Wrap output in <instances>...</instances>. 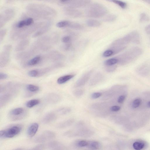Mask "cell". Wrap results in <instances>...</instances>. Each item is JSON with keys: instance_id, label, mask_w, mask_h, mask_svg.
I'll use <instances>...</instances> for the list:
<instances>
[{"instance_id": "6da1fadb", "label": "cell", "mask_w": 150, "mask_h": 150, "mask_svg": "<svg viewBox=\"0 0 150 150\" xmlns=\"http://www.w3.org/2000/svg\"><path fill=\"white\" fill-rule=\"evenodd\" d=\"M27 16L35 20H51L56 17V11L52 7L44 4L32 3L26 7Z\"/></svg>"}, {"instance_id": "7a4b0ae2", "label": "cell", "mask_w": 150, "mask_h": 150, "mask_svg": "<svg viewBox=\"0 0 150 150\" xmlns=\"http://www.w3.org/2000/svg\"><path fill=\"white\" fill-rule=\"evenodd\" d=\"M59 38L58 34L52 33L50 35L39 37L31 46V47L37 53L47 51L57 42Z\"/></svg>"}, {"instance_id": "3957f363", "label": "cell", "mask_w": 150, "mask_h": 150, "mask_svg": "<svg viewBox=\"0 0 150 150\" xmlns=\"http://www.w3.org/2000/svg\"><path fill=\"white\" fill-rule=\"evenodd\" d=\"M46 21L37 22L31 25L21 28L12 27L10 33V38L13 40L25 39L33 33H35L45 24Z\"/></svg>"}, {"instance_id": "277c9868", "label": "cell", "mask_w": 150, "mask_h": 150, "mask_svg": "<svg viewBox=\"0 0 150 150\" xmlns=\"http://www.w3.org/2000/svg\"><path fill=\"white\" fill-rule=\"evenodd\" d=\"M143 50L138 47H134L128 49L116 57L118 60V63L125 65L129 63L141 55Z\"/></svg>"}, {"instance_id": "5b68a950", "label": "cell", "mask_w": 150, "mask_h": 150, "mask_svg": "<svg viewBox=\"0 0 150 150\" xmlns=\"http://www.w3.org/2000/svg\"><path fill=\"white\" fill-rule=\"evenodd\" d=\"M107 12V8L103 5L98 3L90 4L85 11L86 16L93 18L101 17L104 16Z\"/></svg>"}, {"instance_id": "8992f818", "label": "cell", "mask_w": 150, "mask_h": 150, "mask_svg": "<svg viewBox=\"0 0 150 150\" xmlns=\"http://www.w3.org/2000/svg\"><path fill=\"white\" fill-rule=\"evenodd\" d=\"M94 134V132L91 129L85 127L83 122H78L76 126V129L74 130L68 131L64 134L65 136L69 137H88Z\"/></svg>"}, {"instance_id": "52a82bcc", "label": "cell", "mask_w": 150, "mask_h": 150, "mask_svg": "<svg viewBox=\"0 0 150 150\" xmlns=\"http://www.w3.org/2000/svg\"><path fill=\"white\" fill-rule=\"evenodd\" d=\"M130 42L131 38L128 33L125 36L114 40L110 45L109 49L112 50L114 55L119 53L125 49Z\"/></svg>"}, {"instance_id": "ba28073f", "label": "cell", "mask_w": 150, "mask_h": 150, "mask_svg": "<svg viewBox=\"0 0 150 150\" xmlns=\"http://www.w3.org/2000/svg\"><path fill=\"white\" fill-rule=\"evenodd\" d=\"M107 103H98L93 104L91 109L96 116L103 117L108 114L109 105Z\"/></svg>"}, {"instance_id": "9c48e42d", "label": "cell", "mask_w": 150, "mask_h": 150, "mask_svg": "<svg viewBox=\"0 0 150 150\" xmlns=\"http://www.w3.org/2000/svg\"><path fill=\"white\" fill-rule=\"evenodd\" d=\"M22 126L19 125H15L2 130L0 131V138H13L21 131Z\"/></svg>"}, {"instance_id": "30bf717a", "label": "cell", "mask_w": 150, "mask_h": 150, "mask_svg": "<svg viewBox=\"0 0 150 150\" xmlns=\"http://www.w3.org/2000/svg\"><path fill=\"white\" fill-rule=\"evenodd\" d=\"M12 50V46L10 44L5 45L0 54V67H4L9 62Z\"/></svg>"}, {"instance_id": "8fae6325", "label": "cell", "mask_w": 150, "mask_h": 150, "mask_svg": "<svg viewBox=\"0 0 150 150\" xmlns=\"http://www.w3.org/2000/svg\"><path fill=\"white\" fill-rule=\"evenodd\" d=\"M16 13L15 9L11 8H7L0 13V27H3L14 16Z\"/></svg>"}, {"instance_id": "7c38bea8", "label": "cell", "mask_w": 150, "mask_h": 150, "mask_svg": "<svg viewBox=\"0 0 150 150\" xmlns=\"http://www.w3.org/2000/svg\"><path fill=\"white\" fill-rule=\"evenodd\" d=\"M55 134L53 131L47 130L43 132L37 136L34 139L36 143H43L55 138Z\"/></svg>"}, {"instance_id": "4fadbf2b", "label": "cell", "mask_w": 150, "mask_h": 150, "mask_svg": "<svg viewBox=\"0 0 150 150\" xmlns=\"http://www.w3.org/2000/svg\"><path fill=\"white\" fill-rule=\"evenodd\" d=\"M25 110L21 107L12 110L9 113V118L12 121H17L23 118L26 115Z\"/></svg>"}, {"instance_id": "5bb4252c", "label": "cell", "mask_w": 150, "mask_h": 150, "mask_svg": "<svg viewBox=\"0 0 150 150\" xmlns=\"http://www.w3.org/2000/svg\"><path fill=\"white\" fill-rule=\"evenodd\" d=\"M91 2L89 0H69L67 6L75 8H83L89 5Z\"/></svg>"}, {"instance_id": "9a60e30c", "label": "cell", "mask_w": 150, "mask_h": 150, "mask_svg": "<svg viewBox=\"0 0 150 150\" xmlns=\"http://www.w3.org/2000/svg\"><path fill=\"white\" fill-rule=\"evenodd\" d=\"M63 10L66 15L73 18H79L82 15V13L80 11L68 6L65 7Z\"/></svg>"}, {"instance_id": "2e32d148", "label": "cell", "mask_w": 150, "mask_h": 150, "mask_svg": "<svg viewBox=\"0 0 150 150\" xmlns=\"http://www.w3.org/2000/svg\"><path fill=\"white\" fill-rule=\"evenodd\" d=\"M93 72L92 70H90L83 74L76 82L74 87L78 88L84 85L89 79Z\"/></svg>"}, {"instance_id": "e0dca14e", "label": "cell", "mask_w": 150, "mask_h": 150, "mask_svg": "<svg viewBox=\"0 0 150 150\" xmlns=\"http://www.w3.org/2000/svg\"><path fill=\"white\" fill-rule=\"evenodd\" d=\"M52 24V22L51 21H47L42 27L33 34L32 37L36 38L43 35L50 30Z\"/></svg>"}, {"instance_id": "ac0fdd59", "label": "cell", "mask_w": 150, "mask_h": 150, "mask_svg": "<svg viewBox=\"0 0 150 150\" xmlns=\"http://www.w3.org/2000/svg\"><path fill=\"white\" fill-rule=\"evenodd\" d=\"M47 147L50 150H66L64 145L57 141H52L48 144Z\"/></svg>"}, {"instance_id": "d6986e66", "label": "cell", "mask_w": 150, "mask_h": 150, "mask_svg": "<svg viewBox=\"0 0 150 150\" xmlns=\"http://www.w3.org/2000/svg\"><path fill=\"white\" fill-rule=\"evenodd\" d=\"M39 127L38 124L36 122L30 124L27 130V133L28 136L30 138L33 137L37 133Z\"/></svg>"}, {"instance_id": "ffe728a7", "label": "cell", "mask_w": 150, "mask_h": 150, "mask_svg": "<svg viewBox=\"0 0 150 150\" xmlns=\"http://www.w3.org/2000/svg\"><path fill=\"white\" fill-rule=\"evenodd\" d=\"M30 43V40L27 39H24L20 41L16 46L15 50L20 52L24 50L28 46Z\"/></svg>"}, {"instance_id": "44dd1931", "label": "cell", "mask_w": 150, "mask_h": 150, "mask_svg": "<svg viewBox=\"0 0 150 150\" xmlns=\"http://www.w3.org/2000/svg\"><path fill=\"white\" fill-rule=\"evenodd\" d=\"M103 78V76L100 73H97L96 74L90 79L89 85L90 86H95Z\"/></svg>"}, {"instance_id": "7402d4cb", "label": "cell", "mask_w": 150, "mask_h": 150, "mask_svg": "<svg viewBox=\"0 0 150 150\" xmlns=\"http://www.w3.org/2000/svg\"><path fill=\"white\" fill-rule=\"evenodd\" d=\"M42 55H37L28 60L26 65L28 66H34L41 63Z\"/></svg>"}, {"instance_id": "603a6c76", "label": "cell", "mask_w": 150, "mask_h": 150, "mask_svg": "<svg viewBox=\"0 0 150 150\" xmlns=\"http://www.w3.org/2000/svg\"><path fill=\"white\" fill-rule=\"evenodd\" d=\"M129 34L131 38V42L137 44L140 43V36L138 31L134 30L129 33Z\"/></svg>"}, {"instance_id": "cb8c5ba5", "label": "cell", "mask_w": 150, "mask_h": 150, "mask_svg": "<svg viewBox=\"0 0 150 150\" xmlns=\"http://www.w3.org/2000/svg\"><path fill=\"white\" fill-rule=\"evenodd\" d=\"M56 118L57 115L55 113L50 112L44 117L42 119V122L45 124H48L54 121Z\"/></svg>"}, {"instance_id": "d4e9b609", "label": "cell", "mask_w": 150, "mask_h": 150, "mask_svg": "<svg viewBox=\"0 0 150 150\" xmlns=\"http://www.w3.org/2000/svg\"><path fill=\"white\" fill-rule=\"evenodd\" d=\"M90 150H100L101 145L98 142L96 141H88V144L86 147Z\"/></svg>"}, {"instance_id": "484cf974", "label": "cell", "mask_w": 150, "mask_h": 150, "mask_svg": "<svg viewBox=\"0 0 150 150\" xmlns=\"http://www.w3.org/2000/svg\"><path fill=\"white\" fill-rule=\"evenodd\" d=\"M60 100V97L58 94L55 93H50L46 97V100L51 103H57Z\"/></svg>"}, {"instance_id": "4316f807", "label": "cell", "mask_w": 150, "mask_h": 150, "mask_svg": "<svg viewBox=\"0 0 150 150\" xmlns=\"http://www.w3.org/2000/svg\"><path fill=\"white\" fill-rule=\"evenodd\" d=\"M74 119L71 118L64 121L58 124L56 126L58 129H64L71 125L74 122Z\"/></svg>"}, {"instance_id": "83f0119b", "label": "cell", "mask_w": 150, "mask_h": 150, "mask_svg": "<svg viewBox=\"0 0 150 150\" xmlns=\"http://www.w3.org/2000/svg\"><path fill=\"white\" fill-rule=\"evenodd\" d=\"M74 76V74H68L61 76L57 79V82L59 84L64 83L72 79Z\"/></svg>"}, {"instance_id": "f1b7e54d", "label": "cell", "mask_w": 150, "mask_h": 150, "mask_svg": "<svg viewBox=\"0 0 150 150\" xmlns=\"http://www.w3.org/2000/svg\"><path fill=\"white\" fill-rule=\"evenodd\" d=\"M11 97V95L9 93H7L1 96L0 98L1 107L7 103L10 100Z\"/></svg>"}, {"instance_id": "f546056e", "label": "cell", "mask_w": 150, "mask_h": 150, "mask_svg": "<svg viewBox=\"0 0 150 150\" xmlns=\"http://www.w3.org/2000/svg\"><path fill=\"white\" fill-rule=\"evenodd\" d=\"M146 146L145 143L142 141H137L132 144V147L135 150H142Z\"/></svg>"}, {"instance_id": "4dcf8cb0", "label": "cell", "mask_w": 150, "mask_h": 150, "mask_svg": "<svg viewBox=\"0 0 150 150\" xmlns=\"http://www.w3.org/2000/svg\"><path fill=\"white\" fill-rule=\"evenodd\" d=\"M88 141L85 140H80L76 141L74 144V147L76 148H82L86 147L88 144Z\"/></svg>"}, {"instance_id": "1f68e13d", "label": "cell", "mask_w": 150, "mask_h": 150, "mask_svg": "<svg viewBox=\"0 0 150 150\" xmlns=\"http://www.w3.org/2000/svg\"><path fill=\"white\" fill-rule=\"evenodd\" d=\"M115 95L113 91L111 89L105 92L102 96L101 99L103 100H109Z\"/></svg>"}, {"instance_id": "d6a6232c", "label": "cell", "mask_w": 150, "mask_h": 150, "mask_svg": "<svg viewBox=\"0 0 150 150\" xmlns=\"http://www.w3.org/2000/svg\"><path fill=\"white\" fill-rule=\"evenodd\" d=\"M87 25L90 27H97L101 25V23L99 21L93 19H88L86 21Z\"/></svg>"}, {"instance_id": "836d02e7", "label": "cell", "mask_w": 150, "mask_h": 150, "mask_svg": "<svg viewBox=\"0 0 150 150\" xmlns=\"http://www.w3.org/2000/svg\"><path fill=\"white\" fill-rule=\"evenodd\" d=\"M68 28L77 30H81L83 29L84 27L79 23L70 21Z\"/></svg>"}, {"instance_id": "e575fe53", "label": "cell", "mask_w": 150, "mask_h": 150, "mask_svg": "<svg viewBox=\"0 0 150 150\" xmlns=\"http://www.w3.org/2000/svg\"><path fill=\"white\" fill-rule=\"evenodd\" d=\"M26 89L27 91L31 93H34L38 92L40 88L37 86L29 84L26 86Z\"/></svg>"}, {"instance_id": "d590c367", "label": "cell", "mask_w": 150, "mask_h": 150, "mask_svg": "<svg viewBox=\"0 0 150 150\" xmlns=\"http://www.w3.org/2000/svg\"><path fill=\"white\" fill-rule=\"evenodd\" d=\"M40 100L38 99H33L28 101L26 103V106L29 108H32L38 104Z\"/></svg>"}, {"instance_id": "8d00e7d4", "label": "cell", "mask_w": 150, "mask_h": 150, "mask_svg": "<svg viewBox=\"0 0 150 150\" xmlns=\"http://www.w3.org/2000/svg\"><path fill=\"white\" fill-rule=\"evenodd\" d=\"M118 63V60L116 57H114L105 60L104 64L105 66L115 65Z\"/></svg>"}, {"instance_id": "74e56055", "label": "cell", "mask_w": 150, "mask_h": 150, "mask_svg": "<svg viewBox=\"0 0 150 150\" xmlns=\"http://www.w3.org/2000/svg\"><path fill=\"white\" fill-rule=\"evenodd\" d=\"M70 21L63 20L59 21L56 24V26L59 28H68Z\"/></svg>"}, {"instance_id": "f35d334b", "label": "cell", "mask_w": 150, "mask_h": 150, "mask_svg": "<svg viewBox=\"0 0 150 150\" xmlns=\"http://www.w3.org/2000/svg\"><path fill=\"white\" fill-rule=\"evenodd\" d=\"M149 71V67L147 65L145 64L141 66L138 69V72L143 76L147 74Z\"/></svg>"}, {"instance_id": "ab89813d", "label": "cell", "mask_w": 150, "mask_h": 150, "mask_svg": "<svg viewBox=\"0 0 150 150\" xmlns=\"http://www.w3.org/2000/svg\"><path fill=\"white\" fill-rule=\"evenodd\" d=\"M71 111V109L69 108L63 107L58 109L57 112L61 115H65L69 113Z\"/></svg>"}, {"instance_id": "60d3db41", "label": "cell", "mask_w": 150, "mask_h": 150, "mask_svg": "<svg viewBox=\"0 0 150 150\" xmlns=\"http://www.w3.org/2000/svg\"><path fill=\"white\" fill-rule=\"evenodd\" d=\"M117 18V16L114 14H110L105 17L103 19L104 21L111 22L115 21Z\"/></svg>"}, {"instance_id": "b9f144b4", "label": "cell", "mask_w": 150, "mask_h": 150, "mask_svg": "<svg viewBox=\"0 0 150 150\" xmlns=\"http://www.w3.org/2000/svg\"><path fill=\"white\" fill-rule=\"evenodd\" d=\"M142 100L140 98H137L134 99L132 104V107L134 109L139 107L141 104Z\"/></svg>"}, {"instance_id": "7bdbcfd3", "label": "cell", "mask_w": 150, "mask_h": 150, "mask_svg": "<svg viewBox=\"0 0 150 150\" xmlns=\"http://www.w3.org/2000/svg\"><path fill=\"white\" fill-rule=\"evenodd\" d=\"M110 1L117 4L123 9L125 8L127 6V4L126 3L123 1L117 0H113Z\"/></svg>"}, {"instance_id": "ee69618b", "label": "cell", "mask_w": 150, "mask_h": 150, "mask_svg": "<svg viewBox=\"0 0 150 150\" xmlns=\"http://www.w3.org/2000/svg\"><path fill=\"white\" fill-rule=\"evenodd\" d=\"M149 18L148 16L145 13H142L140 14L139 21L141 22H144L149 21Z\"/></svg>"}, {"instance_id": "f6af8a7d", "label": "cell", "mask_w": 150, "mask_h": 150, "mask_svg": "<svg viewBox=\"0 0 150 150\" xmlns=\"http://www.w3.org/2000/svg\"><path fill=\"white\" fill-rule=\"evenodd\" d=\"M73 40L72 37L69 35H64L62 38V41L64 44L71 43Z\"/></svg>"}, {"instance_id": "bcb514c9", "label": "cell", "mask_w": 150, "mask_h": 150, "mask_svg": "<svg viewBox=\"0 0 150 150\" xmlns=\"http://www.w3.org/2000/svg\"><path fill=\"white\" fill-rule=\"evenodd\" d=\"M72 47V45L71 43L64 44L61 47V49L65 51H67L71 50Z\"/></svg>"}, {"instance_id": "7dc6e473", "label": "cell", "mask_w": 150, "mask_h": 150, "mask_svg": "<svg viewBox=\"0 0 150 150\" xmlns=\"http://www.w3.org/2000/svg\"><path fill=\"white\" fill-rule=\"evenodd\" d=\"M84 92V90L82 89H77L73 92V95L76 97H79L83 95Z\"/></svg>"}, {"instance_id": "c3c4849f", "label": "cell", "mask_w": 150, "mask_h": 150, "mask_svg": "<svg viewBox=\"0 0 150 150\" xmlns=\"http://www.w3.org/2000/svg\"><path fill=\"white\" fill-rule=\"evenodd\" d=\"M28 75L31 77H36L39 76V70L33 69L30 70L28 73Z\"/></svg>"}, {"instance_id": "681fc988", "label": "cell", "mask_w": 150, "mask_h": 150, "mask_svg": "<svg viewBox=\"0 0 150 150\" xmlns=\"http://www.w3.org/2000/svg\"><path fill=\"white\" fill-rule=\"evenodd\" d=\"M113 55V51L109 49L104 51L102 54L103 56L105 57H108Z\"/></svg>"}, {"instance_id": "f907efd6", "label": "cell", "mask_w": 150, "mask_h": 150, "mask_svg": "<svg viewBox=\"0 0 150 150\" xmlns=\"http://www.w3.org/2000/svg\"><path fill=\"white\" fill-rule=\"evenodd\" d=\"M117 66L115 65L111 66H105V71L108 72H112L114 71L116 69Z\"/></svg>"}, {"instance_id": "816d5d0a", "label": "cell", "mask_w": 150, "mask_h": 150, "mask_svg": "<svg viewBox=\"0 0 150 150\" xmlns=\"http://www.w3.org/2000/svg\"><path fill=\"white\" fill-rule=\"evenodd\" d=\"M7 32V30L5 28L2 29L0 31V42H1L5 36Z\"/></svg>"}, {"instance_id": "f5cc1de1", "label": "cell", "mask_w": 150, "mask_h": 150, "mask_svg": "<svg viewBox=\"0 0 150 150\" xmlns=\"http://www.w3.org/2000/svg\"><path fill=\"white\" fill-rule=\"evenodd\" d=\"M45 148L44 144H39L28 150H44Z\"/></svg>"}, {"instance_id": "db71d44e", "label": "cell", "mask_w": 150, "mask_h": 150, "mask_svg": "<svg viewBox=\"0 0 150 150\" xmlns=\"http://www.w3.org/2000/svg\"><path fill=\"white\" fill-rule=\"evenodd\" d=\"M102 93L100 92H96L92 93L91 95V98L93 99L98 98L102 96Z\"/></svg>"}, {"instance_id": "11a10c76", "label": "cell", "mask_w": 150, "mask_h": 150, "mask_svg": "<svg viewBox=\"0 0 150 150\" xmlns=\"http://www.w3.org/2000/svg\"><path fill=\"white\" fill-rule=\"evenodd\" d=\"M120 107L118 105H114L110 107V110L112 112H117L120 109Z\"/></svg>"}, {"instance_id": "9f6ffc18", "label": "cell", "mask_w": 150, "mask_h": 150, "mask_svg": "<svg viewBox=\"0 0 150 150\" xmlns=\"http://www.w3.org/2000/svg\"><path fill=\"white\" fill-rule=\"evenodd\" d=\"M126 96L125 95H122L119 96L117 99V102L119 103H122L125 100Z\"/></svg>"}, {"instance_id": "6f0895ef", "label": "cell", "mask_w": 150, "mask_h": 150, "mask_svg": "<svg viewBox=\"0 0 150 150\" xmlns=\"http://www.w3.org/2000/svg\"><path fill=\"white\" fill-rule=\"evenodd\" d=\"M107 148V150H117L118 147L116 145H111L109 146Z\"/></svg>"}, {"instance_id": "680465c9", "label": "cell", "mask_w": 150, "mask_h": 150, "mask_svg": "<svg viewBox=\"0 0 150 150\" xmlns=\"http://www.w3.org/2000/svg\"><path fill=\"white\" fill-rule=\"evenodd\" d=\"M8 77L7 75L4 73L0 72V79L1 80H4L6 79Z\"/></svg>"}, {"instance_id": "91938a15", "label": "cell", "mask_w": 150, "mask_h": 150, "mask_svg": "<svg viewBox=\"0 0 150 150\" xmlns=\"http://www.w3.org/2000/svg\"><path fill=\"white\" fill-rule=\"evenodd\" d=\"M145 31L146 33L150 34V24L147 25L145 28Z\"/></svg>"}, {"instance_id": "94428289", "label": "cell", "mask_w": 150, "mask_h": 150, "mask_svg": "<svg viewBox=\"0 0 150 150\" xmlns=\"http://www.w3.org/2000/svg\"><path fill=\"white\" fill-rule=\"evenodd\" d=\"M147 105L148 107L150 108V101L147 103Z\"/></svg>"}, {"instance_id": "6125c7cd", "label": "cell", "mask_w": 150, "mask_h": 150, "mask_svg": "<svg viewBox=\"0 0 150 150\" xmlns=\"http://www.w3.org/2000/svg\"><path fill=\"white\" fill-rule=\"evenodd\" d=\"M12 150H23V149L22 148H17L16 149H14Z\"/></svg>"}, {"instance_id": "be15d7a7", "label": "cell", "mask_w": 150, "mask_h": 150, "mask_svg": "<svg viewBox=\"0 0 150 150\" xmlns=\"http://www.w3.org/2000/svg\"><path fill=\"white\" fill-rule=\"evenodd\" d=\"M144 1L150 4V0H145Z\"/></svg>"}]
</instances>
